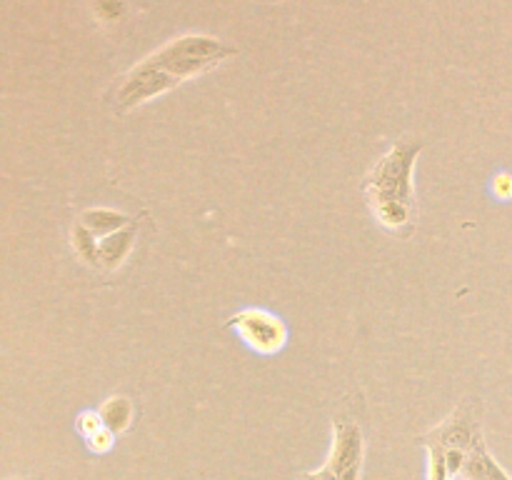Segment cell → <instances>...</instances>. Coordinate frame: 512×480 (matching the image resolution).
Listing matches in <instances>:
<instances>
[{"label":"cell","instance_id":"1","mask_svg":"<svg viewBox=\"0 0 512 480\" xmlns=\"http://www.w3.org/2000/svg\"><path fill=\"white\" fill-rule=\"evenodd\" d=\"M423 143L400 140L390 145L388 153L368 170L363 180V193L370 208L375 205H408L415 208L413 170Z\"/></svg>","mask_w":512,"mask_h":480},{"label":"cell","instance_id":"2","mask_svg":"<svg viewBox=\"0 0 512 480\" xmlns=\"http://www.w3.org/2000/svg\"><path fill=\"white\" fill-rule=\"evenodd\" d=\"M235 53H238V48L225 45L223 40L210 38V35L190 33L170 40L168 45H163L153 55H148V60L153 65H158L163 73H168L180 85L183 80L195 78V75L215 68V65L223 63L225 58H230Z\"/></svg>","mask_w":512,"mask_h":480},{"label":"cell","instance_id":"3","mask_svg":"<svg viewBox=\"0 0 512 480\" xmlns=\"http://www.w3.org/2000/svg\"><path fill=\"white\" fill-rule=\"evenodd\" d=\"M225 328L235 330V335L258 355H278L288 345V325H285V320L280 315L270 313V310L255 308V305L230 315Z\"/></svg>","mask_w":512,"mask_h":480},{"label":"cell","instance_id":"4","mask_svg":"<svg viewBox=\"0 0 512 480\" xmlns=\"http://www.w3.org/2000/svg\"><path fill=\"white\" fill-rule=\"evenodd\" d=\"M175 85L178 83H175L168 73H163L158 65H153L145 58L115 83L110 98H113L115 110H118V113H125V110H133L138 108V105L150 103V100L158 98V95H165L168 90H173Z\"/></svg>","mask_w":512,"mask_h":480},{"label":"cell","instance_id":"5","mask_svg":"<svg viewBox=\"0 0 512 480\" xmlns=\"http://www.w3.org/2000/svg\"><path fill=\"white\" fill-rule=\"evenodd\" d=\"M365 460V435L355 420H333V443L328 453V468L338 480H360Z\"/></svg>","mask_w":512,"mask_h":480},{"label":"cell","instance_id":"6","mask_svg":"<svg viewBox=\"0 0 512 480\" xmlns=\"http://www.w3.org/2000/svg\"><path fill=\"white\" fill-rule=\"evenodd\" d=\"M480 413H483V408L478 403H473V400H468L460 408H455V413L448 420H443L438 428L425 433L420 438V443L438 445V448H460L470 453V448L483 438Z\"/></svg>","mask_w":512,"mask_h":480},{"label":"cell","instance_id":"7","mask_svg":"<svg viewBox=\"0 0 512 480\" xmlns=\"http://www.w3.org/2000/svg\"><path fill=\"white\" fill-rule=\"evenodd\" d=\"M135 238H138V220H133L130 225H125L118 233L108 235V238L100 240L98 255H100V268L115 270L128 260L130 250L135 248Z\"/></svg>","mask_w":512,"mask_h":480},{"label":"cell","instance_id":"8","mask_svg":"<svg viewBox=\"0 0 512 480\" xmlns=\"http://www.w3.org/2000/svg\"><path fill=\"white\" fill-rule=\"evenodd\" d=\"M465 480H512L503 468H500L498 460L490 455V450L485 448V440L480 438L478 443L470 448L468 463L463 468Z\"/></svg>","mask_w":512,"mask_h":480},{"label":"cell","instance_id":"9","mask_svg":"<svg viewBox=\"0 0 512 480\" xmlns=\"http://www.w3.org/2000/svg\"><path fill=\"white\" fill-rule=\"evenodd\" d=\"M78 223L85 225V228H88L95 238L103 240V238H108V235L123 230L125 225L133 223V218L125 213H120V210H113V208H88L80 213Z\"/></svg>","mask_w":512,"mask_h":480},{"label":"cell","instance_id":"10","mask_svg":"<svg viewBox=\"0 0 512 480\" xmlns=\"http://www.w3.org/2000/svg\"><path fill=\"white\" fill-rule=\"evenodd\" d=\"M100 418H103V425L110 430V433L120 435L133 425V415L135 408L125 395H113V398L105 400L103 405L98 408Z\"/></svg>","mask_w":512,"mask_h":480},{"label":"cell","instance_id":"11","mask_svg":"<svg viewBox=\"0 0 512 480\" xmlns=\"http://www.w3.org/2000/svg\"><path fill=\"white\" fill-rule=\"evenodd\" d=\"M70 243H73L75 253L80 255V260H85L88 265H95V268H100V255H98L100 240L95 238V235L90 233L85 225L75 223L73 233H70Z\"/></svg>","mask_w":512,"mask_h":480},{"label":"cell","instance_id":"12","mask_svg":"<svg viewBox=\"0 0 512 480\" xmlns=\"http://www.w3.org/2000/svg\"><path fill=\"white\" fill-rule=\"evenodd\" d=\"M83 440H85V445H88L90 453L105 455L115 445V433H110V430L103 425V428L95 430L93 435H88V438H83Z\"/></svg>","mask_w":512,"mask_h":480},{"label":"cell","instance_id":"13","mask_svg":"<svg viewBox=\"0 0 512 480\" xmlns=\"http://www.w3.org/2000/svg\"><path fill=\"white\" fill-rule=\"evenodd\" d=\"M95 15L100 20H118L125 10V0H93Z\"/></svg>","mask_w":512,"mask_h":480},{"label":"cell","instance_id":"14","mask_svg":"<svg viewBox=\"0 0 512 480\" xmlns=\"http://www.w3.org/2000/svg\"><path fill=\"white\" fill-rule=\"evenodd\" d=\"M75 428H78V433L83 435V438H88V435H93L95 430L103 428V418H100L98 410H83V413L78 415Z\"/></svg>","mask_w":512,"mask_h":480},{"label":"cell","instance_id":"15","mask_svg":"<svg viewBox=\"0 0 512 480\" xmlns=\"http://www.w3.org/2000/svg\"><path fill=\"white\" fill-rule=\"evenodd\" d=\"M493 195L498 200H512V173H500L493 178Z\"/></svg>","mask_w":512,"mask_h":480},{"label":"cell","instance_id":"16","mask_svg":"<svg viewBox=\"0 0 512 480\" xmlns=\"http://www.w3.org/2000/svg\"><path fill=\"white\" fill-rule=\"evenodd\" d=\"M298 480H338V478H335L333 470H330L328 465H323V468H318V470H308V473L300 475Z\"/></svg>","mask_w":512,"mask_h":480}]
</instances>
